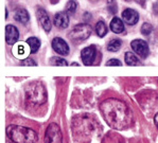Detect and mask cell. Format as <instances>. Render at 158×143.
Wrapping results in <instances>:
<instances>
[{
  "instance_id": "obj_1",
  "label": "cell",
  "mask_w": 158,
  "mask_h": 143,
  "mask_svg": "<svg viewBox=\"0 0 158 143\" xmlns=\"http://www.w3.org/2000/svg\"><path fill=\"white\" fill-rule=\"evenodd\" d=\"M100 109L106 123L114 129H124L133 121V113L123 101L118 99H106L101 103Z\"/></svg>"
},
{
  "instance_id": "obj_2",
  "label": "cell",
  "mask_w": 158,
  "mask_h": 143,
  "mask_svg": "<svg viewBox=\"0 0 158 143\" xmlns=\"http://www.w3.org/2000/svg\"><path fill=\"white\" fill-rule=\"evenodd\" d=\"M99 122L88 115L77 116L72 121V133L77 143H89L94 135L99 133Z\"/></svg>"
},
{
  "instance_id": "obj_3",
  "label": "cell",
  "mask_w": 158,
  "mask_h": 143,
  "mask_svg": "<svg viewBox=\"0 0 158 143\" xmlns=\"http://www.w3.org/2000/svg\"><path fill=\"white\" fill-rule=\"evenodd\" d=\"M8 137L14 143H35L37 141V134L32 129L20 125H10L6 128Z\"/></svg>"
},
{
  "instance_id": "obj_4",
  "label": "cell",
  "mask_w": 158,
  "mask_h": 143,
  "mask_svg": "<svg viewBox=\"0 0 158 143\" xmlns=\"http://www.w3.org/2000/svg\"><path fill=\"white\" fill-rule=\"evenodd\" d=\"M27 96L28 100L33 104H43L46 101V91L43 85L33 83L27 89Z\"/></svg>"
},
{
  "instance_id": "obj_5",
  "label": "cell",
  "mask_w": 158,
  "mask_h": 143,
  "mask_svg": "<svg viewBox=\"0 0 158 143\" xmlns=\"http://www.w3.org/2000/svg\"><path fill=\"white\" fill-rule=\"evenodd\" d=\"M92 32L91 27L87 23H81L75 26L69 33V38L73 43H82L90 36Z\"/></svg>"
},
{
  "instance_id": "obj_6",
  "label": "cell",
  "mask_w": 158,
  "mask_h": 143,
  "mask_svg": "<svg viewBox=\"0 0 158 143\" xmlns=\"http://www.w3.org/2000/svg\"><path fill=\"white\" fill-rule=\"evenodd\" d=\"M63 137L60 126L55 123H51L46 129L45 143H62Z\"/></svg>"
},
{
  "instance_id": "obj_7",
  "label": "cell",
  "mask_w": 158,
  "mask_h": 143,
  "mask_svg": "<svg viewBox=\"0 0 158 143\" xmlns=\"http://www.w3.org/2000/svg\"><path fill=\"white\" fill-rule=\"evenodd\" d=\"M131 47L134 50V52L138 55V56L145 59V57L149 55L150 49H149V45L147 43V42L142 39H135L131 43Z\"/></svg>"
},
{
  "instance_id": "obj_8",
  "label": "cell",
  "mask_w": 158,
  "mask_h": 143,
  "mask_svg": "<svg viewBox=\"0 0 158 143\" xmlns=\"http://www.w3.org/2000/svg\"><path fill=\"white\" fill-rule=\"evenodd\" d=\"M96 56H97V49L94 46H89V47L84 48L81 52L82 62L86 66H90V65L94 64Z\"/></svg>"
},
{
  "instance_id": "obj_9",
  "label": "cell",
  "mask_w": 158,
  "mask_h": 143,
  "mask_svg": "<svg viewBox=\"0 0 158 143\" xmlns=\"http://www.w3.org/2000/svg\"><path fill=\"white\" fill-rule=\"evenodd\" d=\"M36 16H37L38 22L40 23V26L43 27V29L46 31V32H49L52 28V23H51V19L49 15L47 14V12L44 9L40 8L36 12Z\"/></svg>"
},
{
  "instance_id": "obj_10",
  "label": "cell",
  "mask_w": 158,
  "mask_h": 143,
  "mask_svg": "<svg viewBox=\"0 0 158 143\" xmlns=\"http://www.w3.org/2000/svg\"><path fill=\"white\" fill-rule=\"evenodd\" d=\"M52 48L53 50L60 55H67L69 53V46L63 38L55 37L52 40Z\"/></svg>"
},
{
  "instance_id": "obj_11",
  "label": "cell",
  "mask_w": 158,
  "mask_h": 143,
  "mask_svg": "<svg viewBox=\"0 0 158 143\" xmlns=\"http://www.w3.org/2000/svg\"><path fill=\"white\" fill-rule=\"evenodd\" d=\"M122 18L125 23L130 26H134L139 20V14L137 13V11L133 9H126L122 13Z\"/></svg>"
},
{
  "instance_id": "obj_12",
  "label": "cell",
  "mask_w": 158,
  "mask_h": 143,
  "mask_svg": "<svg viewBox=\"0 0 158 143\" xmlns=\"http://www.w3.org/2000/svg\"><path fill=\"white\" fill-rule=\"evenodd\" d=\"M19 38V32L16 27L8 25L6 27V40L9 45H14Z\"/></svg>"
},
{
  "instance_id": "obj_13",
  "label": "cell",
  "mask_w": 158,
  "mask_h": 143,
  "mask_svg": "<svg viewBox=\"0 0 158 143\" xmlns=\"http://www.w3.org/2000/svg\"><path fill=\"white\" fill-rule=\"evenodd\" d=\"M54 25L60 29H66L69 26V17L65 12L57 13L54 16Z\"/></svg>"
},
{
  "instance_id": "obj_14",
  "label": "cell",
  "mask_w": 158,
  "mask_h": 143,
  "mask_svg": "<svg viewBox=\"0 0 158 143\" xmlns=\"http://www.w3.org/2000/svg\"><path fill=\"white\" fill-rule=\"evenodd\" d=\"M110 30L116 34H120L124 31V25H123V21L121 20L118 17L111 19L110 21Z\"/></svg>"
},
{
  "instance_id": "obj_15",
  "label": "cell",
  "mask_w": 158,
  "mask_h": 143,
  "mask_svg": "<svg viewBox=\"0 0 158 143\" xmlns=\"http://www.w3.org/2000/svg\"><path fill=\"white\" fill-rule=\"evenodd\" d=\"M14 18H15V20L18 21V22L26 23L29 21L30 16H29V13L26 11V10L19 9V10H17V11L15 12V14H14Z\"/></svg>"
},
{
  "instance_id": "obj_16",
  "label": "cell",
  "mask_w": 158,
  "mask_h": 143,
  "mask_svg": "<svg viewBox=\"0 0 158 143\" xmlns=\"http://www.w3.org/2000/svg\"><path fill=\"white\" fill-rule=\"evenodd\" d=\"M125 63L128 66H138V65H140V60L138 59V57L133 52L125 53Z\"/></svg>"
},
{
  "instance_id": "obj_17",
  "label": "cell",
  "mask_w": 158,
  "mask_h": 143,
  "mask_svg": "<svg viewBox=\"0 0 158 143\" xmlns=\"http://www.w3.org/2000/svg\"><path fill=\"white\" fill-rule=\"evenodd\" d=\"M27 43H28L29 47H30L31 53H36L40 47V39L36 37H29L28 39H27Z\"/></svg>"
},
{
  "instance_id": "obj_18",
  "label": "cell",
  "mask_w": 158,
  "mask_h": 143,
  "mask_svg": "<svg viewBox=\"0 0 158 143\" xmlns=\"http://www.w3.org/2000/svg\"><path fill=\"white\" fill-rule=\"evenodd\" d=\"M122 46V43H121L120 39L118 38H115V39H111L110 42L107 43V50L109 52H117L119 51V49Z\"/></svg>"
},
{
  "instance_id": "obj_19",
  "label": "cell",
  "mask_w": 158,
  "mask_h": 143,
  "mask_svg": "<svg viewBox=\"0 0 158 143\" xmlns=\"http://www.w3.org/2000/svg\"><path fill=\"white\" fill-rule=\"evenodd\" d=\"M96 32L99 37H104L107 33V27L104 21H99L96 25Z\"/></svg>"
},
{
  "instance_id": "obj_20",
  "label": "cell",
  "mask_w": 158,
  "mask_h": 143,
  "mask_svg": "<svg viewBox=\"0 0 158 143\" xmlns=\"http://www.w3.org/2000/svg\"><path fill=\"white\" fill-rule=\"evenodd\" d=\"M77 4L74 0H69V2H68L66 6V12H65V13H66L67 15H73L75 13V11H77Z\"/></svg>"
},
{
  "instance_id": "obj_21",
  "label": "cell",
  "mask_w": 158,
  "mask_h": 143,
  "mask_svg": "<svg viewBox=\"0 0 158 143\" xmlns=\"http://www.w3.org/2000/svg\"><path fill=\"white\" fill-rule=\"evenodd\" d=\"M50 64L53 66H68L67 60H65L62 57H52L50 60Z\"/></svg>"
},
{
  "instance_id": "obj_22",
  "label": "cell",
  "mask_w": 158,
  "mask_h": 143,
  "mask_svg": "<svg viewBox=\"0 0 158 143\" xmlns=\"http://www.w3.org/2000/svg\"><path fill=\"white\" fill-rule=\"evenodd\" d=\"M152 31H153V27L150 25V23H143L142 27H141V33H142V35H145V36H148V35H150L151 33H152Z\"/></svg>"
},
{
  "instance_id": "obj_23",
  "label": "cell",
  "mask_w": 158,
  "mask_h": 143,
  "mask_svg": "<svg viewBox=\"0 0 158 143\" xmlns=\"http://www.w3.org/2000/svg\"><path fill=\"white\" fill-rule=\"evenodd\" d=\"M107 4H108L109 12H110V13H116V12H117V6H116L115 0H108Z\"/></svg>"
},
{
  "instance_id": "obj_24",
  "label": "cell",
  "mask_w": 158,
  "mask_h": 143,
  "mask_svg": "<svg viewBox=\"0 0 158 143\" xmlns=\"http://www.w3.org/2000/svg\"><path fill=\"white\" fill-rule=\"evenodd\" d=\"M121 65H122V63L117 59H111L106 63V66H121Z\"/></svg>"
},
{
  "instance_id": "obj_25",
  "label": "cell",
  "mask_w": 158,
  "mask_h": 143,
  "mask_svg": "<svg viewBox=\"0 0 158 143\" xmlns=\"http://www.w3.org/2000/svg\"><path fill=\"white\" fill-rule=\"evenodd\" d=\"M21 65H23V66H36V63L31 59H27L25 60H23Z\"/></svg>"
},
{
  "instance_id": "obj_26",
  "label": "cell",
  "mask_w": 158,
  "mask_h": 143,
  "mask_svg": "<svg viewBox=\"0 0 158 143\" xmlns=\"http://www.w3.org/2000/svg\"><path fill=\"white\" fill-rule=\"evenodd\" d=\"M17 51H18V55H23V54H25V52H26L25 47H23V46H21V45L17 47Z\"/></svg>"
},
{
  "instance_id": "obj_27",
  "label": "cell",
  "mask_w": 158,
  "mask_h": 143,
  "mask_svg": "<svg viewBox=\"0 0 158 143\" xmlns=\"http://www.w3.org/2000/svg\"><path fill=\"white\" fill-rule=\"evenodd\" d=\"M154 122H155V125H156V127L158 128V113H156L154 117Z\"/></svg>"
},
{
  "instance_id": "obj_28",
  "label": "cell",
  "mask_w": 158,
  "mask_h": 143,
  "mask_svg": "<svg viewBox=\"0 0 158 143\" xmlns=\"http://www.w3.org/2000/svg\"><path fill=\"white\" fill-rule=\"evenodd\" d=\"M137 1H138V2H139V3H141V4H143V3H144V1H145V0H137Z\"/></svg>"
},
{
  "instance_id": "obj_29",
  "label": "cell",
  "mask_w": 158,
  "mask_h": 143,
  "mask_svg": "<svg viewBox=\"0 0 158 143\" xmlns=\"http://www.w3.org/2000/svg\"><path fill=\"white\" fill-rule=\"evenodd\" d=\"M72 66H79V64H77V63H73V64H72Z\"/></svg>"
},
{
  "instance_id": "obj_30",
  "label": "cell",
  "mask_w": 158,
  "mask_h": 143,
  "mask_svg": "<svg viewBox=\"0 0 158 143\" xmlns=\"http://www.w3.org/2000/svg\"><path fill=\"white\" fill-rule=\"evenodd\" d=\"M127 1H128V0H127Z\"/></svg>"
}]
</instances>
